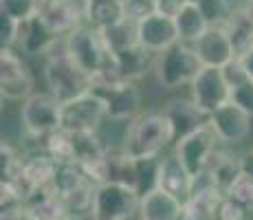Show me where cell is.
<instances>
[{"instance_id": "ffe728a7", "label": "cell", "mask_w": 253, "mask_h": 220, "mask_svg": "<svg viewBox=\"0 0 253 220\" xmlns=\"http://www.w3.org/2000/svg\"><path fill=\"white\" fill-rule=\"evenodd\" d=\"M154 62H157V55L143 48L141 44L113 55V64L119 77L124 82H134V84H139L143 77H148L154 71Z\"/></svg>"}, {"instance_id": "52a82bcc", "label": "cell", "mask_w": 253, "mask_h": 220, "mask_svg": "<svg viewBox=\"0 0 253 220\" xmlns=\"http://www.w3.org/2000/svg\"><path fill=\"white\" fill-rule=\"evenodd\" d=\"M141 196L128 185L108 180L97 185L92 220H139Z\"/></svg>"}, {"instance_id": "6da1fadb", "label": "cell", "mask_w": 253, "mask_h": 220, "mask_svg": "<svg viewBox=\"0 0 253 220\" xmlns=\"http://www.w3.org/2000/svg\"><path fill=\"white\" fill-rule=\"evenodd\" d=\"M174 148V130L163 110H143L121 132V152L132 161L157 159Z\"/></svg>"}, {"instance_id": "603a6c76", "label": "cell", "mask_w": 253, "mask_h": 220, "mask_svg": "<svg viewBox=\"0 0 253 220\" xmlns=\"http://www.w3.org/2000/svg\"><path fill=\"white\" fill-rule=\"evenodd\" d=\"M22 214H24V220H66L69 218L64 200L57 196L55 192H51V189L33 194L24 203Z\"/></svg>"}, {"instance_id": "bcb514c9", "label": "cell", "mask_w": 253, "mask_h": 220, "mask_svg": "<svg viewBox=\"0 0 253 220\" xmlns=\"http://www.w3.org/2000/svg\"><path fill=\"white\" fill-rule=\"evenodd\" d=\"M245 2H253V0H245Z\"/></svg>"}, {"instance_id": "8d00e7d4", "label": "cell", "mask_w": 253, "mask_h": 220, "mask_svg": "<svg viewBox=\"0 0 253 220\" xmlns=\"http://www.w3.org/2000/svg\"><path fill=\"white\" fill-rule=\"evenodd\" d=\"M121 4H124V16L132 22H141L157 13L154 0H124Z\"/></svg>"}, {"instance_id": "3957f363", "label": "cell", "mask_w": 253, "mask_h": 220, "mask_svg": "<svg viewBox=\"0 0 253 220\" xmlns=\"http://www.w3.org/2000/svg\"><path fill=\"white\" fill-rule=\"evenodd\" d=\"M201 68L203 64L198 60L194 46L178 42L172 48L163 51L161 55H157L152 75L163 90L176 92L181 88H189V84L194 82V77L198 75Z\"/></svg>"}, {"instance_id": "30bf717a", "label": "cell", "mask_w": 253, "mask_h": 220, "mask_svg": "<svg viewBox=\"0 0 253 220\" xmlns=\"http://www.w3.org/2000/svg\"><path fill=\"white\" fill-rule=\"evenodd\" d=\"M209 128L218 136L220 145L225 148H238V145L247 143L253 134V117L245 112L240 106L233 101L225 104L222 108L209 115Z\"/></svg>"}, {"instance_id": "8fae6325", "label": "cell", "mask_w": 253, "mask_h": 220, "mask_svg": "<svg viewBox=\"0 0 253 220\" xmlns=\"http://www.w3.org/2000/svg\"><path fill=\"white\" fill-rule=\"evenodd\" d=\"M218 148H220V141H218V136L213 134V130L207 124L201 130L192 132V134L183 136L181 141H176L172 152L183 161V165L187 168L189 174L196 176L203 170H207L209 161H211V156Z\"/></svg>"}, {"instance_id": "836d02e7", "label": "cell", "mask_w": 253, "mask_h": 220, "mask_svg": "<svg viewBox=\"0 0 253 220\" xmlns=\"http://www.w3.org/2000/svg\"><path fill=\"white\" fill-rule=\"evenodd\" d=\"M46 0H0V13L16 18L18 22H29L42 13Z\"/></svg>"}, {"instance_id": "b9f144b4", "label": "cell", "mask_w": 253, "mask_h": 220, "mask_svg": "<svg viewBox=\"0 0 253 220\" xmlns=\"http://www.w3.org/2000/svg\"><path fill=\"white\" fill-rule=\"evenodd\" d=\"M187 2H189V0H154V7H157L159 16L172 18V20H174Z\"/></svg>"}, {"instance_id": "d4e9b609", "label": "cell", "mask_w": 253, "mask_h": 220, "mask_svg": "<svg viewBox=\"0 0 253 220\" xmlns=\"http://www.w3.org/2000/svg\"><path fill=\"white\" fill-rule=\"evenodd\" d=\"M174 24H176L178 42L189 44V46H192L194 42L201 40L209 29V22L205 20L203 11L198 9V4L194 2V0H189V2L181 9V13L174 18Z\"/></svg>"}, {"instance_id": "7bdbcfd3", "label": "cell", "mask_w": 253, "mask_h": 220, "mask_svg": "<svg viewBox=\"0 0 253 220\" xmlns=\"http://www.w3.org/2000/svg\"><path fill=\"white\" fill-rule=\"evenodd\" d=\"M240 60V64H242V68H245V73H247V77L249 80H253V48L247 55H242V57H238Z\"/></svg>"}, {"instance_id": "c3c4849f", "label": "cell", "mask_w": 253, "mask_h": 220, "mask_svg": "<svg viewBox=\"0 0 253 220\" xmlns=\"http://www.w3.org/2000/svg\"><path fill=\"white\" fill-rule=\"evenodd\" d=\"M247 220H253V218H247Z\"/></svg>"}, {"instance_id": "44dd1931", "label": "cell", "mask_w": 253, "mask_h": 220, "mask_svg": "<svg viewBox=\"0 0 253 220\" xmlns=\"http://www.w3.org/2000/svg\"><path fill=\"white\" fill-rule=\"evenodd\" d=\"M233 4H236V11L225 24V29L229 33L236 57H242L253 48V2L233 0Z\"/></svg>"}, {"instance_id": "d590c367", "label": "cell", "mask_w": 253, "mask_h": 220, "mask_svg": "<svg viewBox=\"0 0 253 220\" xmlns=\"http://www.w3.org/2000/svg\"><path fill=\"white\" fill-rule=\"evenodd\" d=\"M22 27L24 22H18L16 18L0 13V44L2 48H18L22 38Z\"/></svg>"}, {"instance_id": "f1b7e54d", "label": "cell", "mask_w": 253, "mask_h": 220, "mask_svg": "<svg viewBox=\"0 0 253 220\" xmlns=\"http://www.w3.org/2000/svg\"><path fill=\"white\" fill-rule=\"evenodd\" d=\"M222 189L218 187L216 178L211 176L209 170H203L201 174H196L192 178V187H189V198L187 200H196V203L209 205V207L216 209L218 203L222 200Z\"/></svg>"}, {"instance_id": "9a60e30c", "label": "cell", "mask_w": 253, "mask_h": 220, "mask_svg": "<svg viewBox=\"0 0 253 220\" xmlns=\"http://www.w3.org/2000/svg\"><path fill=\"white\" fill-rule=\"evenodd\" d=\"M161 110H163V115L168 117L169 124H172L174 143L209 124V117L194 104L189 95L187 97H172V99H168L161 106Z\"/></svg>"}, {"instance_id": "7dc6e473", "label": "cell", "mask_w": 253, "mask_h": 220, "mask_svg": "<svg viewBox=\"0 0 253 220\" xmlns=\"http://www.w3.org/2000/svg\"><path fill=\"white\" fill-rule=\"evenodd\" d=\"M117 2H124V0H117Z\"/></svg>"}, {"instance_id": "4dcf8cb0", "label": "cell", "mask_w": 253, "mask_h": 220, "mask_svg": "<svg viewBox=\"0 0 253 220\" xmlns=\"http://www.w3.org/2000/svg\"><path fill=\"white\" fill-rule=\"evenodd\" d=\"M159 170H161V156L134 161V189L139 196H145L159 187Z\"/></svg>"}, {"instance_id": "cb8c5ba5", "label": "cell", "mask_w": 253, "mask_h": 220, "mask_svg": "<svg viewBox=\"0 0 253 220\" xmlns=\"http://www.w3.org/2000/svg\"><path fill=\"white\" fill-rule=\"evenodd\" d=\"M207 170L211 172L213 178H216V183H218V187L222 189V194H227V189L233 185V180L245 172L240 154H236L231 148H225V145H220V148L213 152Z\"/></svg>"}, {"instance_id": "7c38bea8", "label": "cell", "mask_w": 253, "mask_h": 220, "mask_svg": "<svg viewBox=\"0 0 253 220\" xmlns=\"http://www.w3.org/2000/svg\"><path fill=\"white\" fill-rule=\"evenodd\" d=\"M106 101L108 119L117 124H130L143 112V92L134 82H119L115 86H106L92 90Z\"/></svg>"}, {"instance_id": "8992f818", "label": "cell", "mask_w": 253, "mask_h": 220, "mask_svg": "<svg viewBox=\"0 0 253 220\" xmlns=\"http://www.w3.org/2000/svg\"><path fill=\"white\" fill-rule=\"evenodd\" d=\"M36 75L18 48H0V95L7 104L27 101L36 95Z\"/></svg>"}, {"instance_id": "484cf974", "label": "cell", "mask_w": 253, "mask_h": 220, "mask_svg": "<svg viewBox=\"0 0 253 220\" xmlns=\"http://www.w3.org/2000/svg\"><path fill=\"white\" fill-rule=\"evenodd\" d=\"M99 33H101V40H104L106 48L110 51V55H117V53L139 44V22H132L128 18L110 24L106 29H99Z\"/></svg>"}, {"instance_id": "f35d334b", "label": "cell", "mask_w": 253, "mask_h": 220, "mask_svg": "<svg viewBox=\"0 0 253 220\" xmlns=\"http://www.w3.org/2000/svg\"><path fill=\"white\" fill-rule=\"evenodd\" d=\"M181 220H216V209L196 200H185Z\"/></svg>"}, {"instance_id": "4fadbf2b", "label": "cell", "mask_w": 253, "mask_h": 220, "mask_svg": "<svg viewBox=\"0 0 253 220\" xmlns=\"http://www.w3.org/2000/svg\"><path fill=\"white\" fill-rule=\"evenodd\" d=\"M57 168H60V163H57L53 156H48L42 148L24 152L18 183H22L24 187H27V192L33 196L36 192L51 189L53 178H55V174H57ZM9 183H16V180H9Z\"/></svg>"}, {"instance_id": "ab89813d", "label": "cell", "mask_w": 253, "mask_h": 220, "mask_svg": "<svg viewBox=\"0 0 253 220\" xmlns=\"http://www.w3.org/2000/svg\"><path fill=\"white\" fill-rule=\"evenodd\" d=\"M231 101L253 117V80H247V82H242L240 86L233 88L231 90Z\"/></svg>"}, {"instance_id": "83f0119b", "label": "cell", "mask_w": 253, "mask_h": 220, "mask_svg": "<svg viewBox=\"0 0 253 220\" xmlns=\"http://www.w3.org/2000/svg\"><path fill=\"white\" fill-rule=\"evenodd\" d=\"M95 196H97V185L95 183H86L80 189H75L73 194L64 196V207L66 214L71 218H84V220H92V209H95Z\"/></svg>"}, {"instance_id": "5bb4252c", "label": "cell", "mask_w": 253, "mask_h": 220, "mask_svg": "<svg viewBox=\"0 0 253 220\" xmlns=\"http://www.w3.org/2000/svg\"><path fill=\"white\" fill-rule=\"evenodd\" d=\"M40 18L57 38L64 40L71 31L86 24V4L84 0H46Z\"/></svg>"}, {"instance_id": "d6a6232c", "label": "cell", "mask_w": 253, "mask_h": 220, "mask_svg": "<svg viewBox=\"0 0 253 220\" xmlns=\"http://www.w3.org/2000/svg\"><path fill=\"white\" fill-rule=\"evenodd\" d=\"M194 2L203 11L209 27H225L233 16V11H236L233 0H194Z\"/></svg>"}, {"instance_id": "9c48e42d", "label": "cell", "mask_w": 253, "mask_h": 220, "mask_svg": "<svg viewBox=\"0 0 253 220\" xmlns=\"http://www.w3.org/2000/svg\"><path fill=\"white\" fill-rule=\"evenodd\" d=\"M187 95L209 117L211 112H216L218 108H222L231 101V88L227 84L222 68L203 66L198 75L194 77V82L189 84Z\"/></svg>"}, {"instance_id": "7a4b0ae2", "label": "cell", "mask_w": 253, "mask_h": 220, "mask_svg": "<svg viewBox=\"0 0 253 220\" xmlns=\"http://www.w3.org/2000/svg\"><path fill=\"white\" fill-rule=\"evenodd\" d=\"M42 77H44L46 92H51L62 106L92 90V77L82 71L66 55L64 40L60 42L57 51H53L51 55L44 57V62H42Z\"/></svg>"}, {"instance_id": "74e56055", "label": "cell", "mask_w": 253, "mask_h": 220, "mask_svg": "<svg viewBox=\"0 0 253 220\" xmlns=\"http://www.w3.org/2000/svg\"><path fill=\"white\" fill-rule=\"evenodd\" d=\"M247 218H251V216L242 205H238L229 196H222V200L216 207V220H247Z\"/></svg>"}, {"instance_id": "4316f807", "label": "cell", "mask_w": 253, "mask_h": 220, "mask_svg": "<svg viewBox=\"0 0 253 220\" xmlns=\"http://www.w3.org/2000/svg\"><path fill=\"white\" fill-rule=\"evenodd\" d=\"M86 24L95 29H106L110 24L124 20V4L117 0H84Z\"/></svg>"}, {"instance_id": "d6986e66", "label": "cell", "mask_w": 253, "mask_h": 220, "mask_svg": "<svg viewBox=\"0 0 253 220\" xmlns=\"http://www.w3.org/2000/svg\"><path fill=\"white\" fill-rule=\"evenodd\" d=\"M194 176L187 172V168L183 165V161L169 150L161 156V170H159V189L172 194L178 200L189 198V187H192Z\"/></svg>"}, {"instance_id": "ac0fdd59", "label": "cell", "mask_w": 253, "mask_h": 220, "mask_svg": "<svg viewBox=\"0 0 253 220\" xmlns=\"http://www.w3.org/2000/svg\"><path fill=\"white\" fill-rule=\"evenodd\" d=\"M62 38H57L51 29L46 27V22L40 16L33 18V20L24 22L22 27V38L18 44V51L24 57H40L44 60L46 55H51L57 46H60Z\"/></svg>"}, {"instance_id": "ee69618b", "label": "cell", "mask_w": 253, "mask_h": 220, "mask_svg": "<svg viewBox=\"0 0 253 220\" xmlns=\"http://www.w3.org/2000/svg\"><path fill=\"white\" fill-rule=\"evenodd\" d=\"M240 159H242V168H245V172L253 174V148L247 150V152H242Z\"/></svg>"}, {"instance_id": "ba28073f", "label": "cell", "mask_w": 253, "mask_h": 220, "mask_svg": "<svg viewBox=\"0 0 253 220\" xmlns=\"http://www.w3.org/2000/svg\"><path fill=\"white\" fill-rule=\"evenodd\" d=\"M108 121L106 101L97 92H86L62 106V130L77 134V132H101Z\"/></svg>"}, {"instance_id": "1f68e13d", "label": "cell", "mask_w": 253, "mask_h": 220, "mask_svg": "<svg viewBox=\"0 0 253 220\" xmlns=\"http://www.w3.org/2000/svg\"><path fill=\"white\" fill-rule=\"evenodd\" d=\"M42 150L53 156L57 163H75V152H73V136L66 130H57L51 136H46L40 145Z\"/></svg>"}, {"instance_id": "7402d4cb", "label": "cell", "mask_w": 253, "mask_h": 220, "mask_svg": "<svg viewBox=\"0 0 253 220\" xmlns=\"http://www.w3.org/2000/svg\"><path fill=\"white\" fill-rule=\"evenodd\" d=\"M183 200L174 198L163 189H152L150 194L141 196L139 220H181Z\"/></svg>"}, {"instance_id": "2e32d148", "label": "cell", "mask_w": 253, "mask_h": 220, "mask_svg": "<svg viewBox=\"0 0 253 220\" xmlns=\"http://www.w3.org/2000/svg\"><path fill=\"white\" fill-rule=\"evenodd\" d=\"M192 46L203 66L225 68L236 60V51H233V44L225 27H209L205 36L198 42H194Z\"/></svg>"}, {"instance_id": "f546056e", "label": "cell", "mask_w": 253, "mask_h": 220, "mask_svg": "<svg viewBox=\"0 0 253 220\" xmlns=\"http://www.w3.org/2000/svg\"><path fill=\"white\" fill-rule=\"evenodd\" d=\"M86 183H88V176L84 174V170H82L80 165L77 163H62L60 168H57L55 178H53L51 192H55L60 198H64Z\"/></svg>"}, {"instance_id": "e0dca14e", "label": "cell", "mask_w": 253, "mask_h": 220, "mask_svg": "<svg viewBox=\"0 0 253 220\" xmlns=\"http://www.w3.org/2000/svg\"><path fill=\"white\" fill-rule=\"evenodd\" d=\"M139 44L154 55H161L163 51L178 44L176 24L172 18H163L159 13L145 18L139 22Z\"/></svg>"}, {"instance_id": "60d3db41", "label": "cell", "mask_w": 253, "mask_h": 220, "mask_svg": "<svg viewBox=\"0 0 253 220\" xmlns=\"http://www.w3.org/2000/svg\"><path fill=\"white\" fill-rule=\"evenodd\" d=\"M222 73H225V80H227V84H229V88L233 90L236 86H240L242 82H247L249 77H247V73H245V68H242L240 64V60H233L231 64H227L225 68H222Z\"/></svg>"}, {"instance_id": "e575fe53", "label": "cell", "mask_w": 253, "mask_h": 220, "mask_svg": "<svg viewBox=\"0 0 253 220\" xmlns=\"http://www.w3.org/2000/svg\"><path fill=\"white\" fill-rule=\"evenodd\" d=\"M225 196H229L231 200H236L238 205H242V207L249 212V216L253 218V174L242 172L233 180L231 187L227 189Z\"/></svg>"}, {"instance_id": "5b68a950", "label": "cell", "mask_w": 253, "mask_h": 220, "mask_svg": "<svg viewBox=\"0 0 253 220\" xmlns=\"http://www.w3.org/2000/svg\"><path fill=\"white\" fill-rule=\"evenodd\" d=\"M64 51L90 77L99 75L113 62V55L101 40L99 29L90 27V24H82L64 38Z\"/></svg>"}, {"instance_id": "277c9868", "label": "cell", "mask_w": 253, "mask_h": 220, "mask_svg": "<svg viewBox=\"0 0 253 220\" xmlns=\"http://www.w3.org/2000/svg\"><path fill=\"white\" fill-rule=\"evenodd\" d=\"M18 112L24 136L31 141L42 143L53 132L62 130V104L46 90H38L27 101H22Z\"/></svg>"}, {"instance_id": "f6af8a7d", "label": "cell", "mask_w": 253, "mask_h": 220, "mask_svg": "<svg viewBox=\"0 0 253 220\" xmlns=\"http://www.w3.org/2000/svg\"><path fill=\"white\" fill-rule=\"evenodd\" d=\"M66 220H84V218H71V216H69V218H66Z\"/></svg>"}]
</instances>
